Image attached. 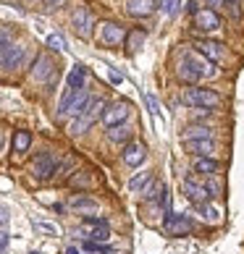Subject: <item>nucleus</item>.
I'll list each match as a JSON object with an SVG mask.
<instances>
[{"label": "nucleus", "instance_id": "21", "mask_svg": "<svg viewBox=\"0 0 244 254\" xmlns=\"http://www.w3.org/2000/svg\"><path fill=\"white\" fill-rule=\"evenodd\" d=\"M108 139L110 142H116V144H126L129 139H131V128L129 126H113V128H108Z\"/></svg>", "mask_w": 244, "mask_h": 254}, {"label": "nucleus", "instance_id": "31", "mask_svg": "<svg viewBox=\"0 0 244 254\" xmlns=\"http://www.w3.org/2000/svg\"><path fill=\"white\" fill-rule=\"evenodd\" d=\"M145 100H147V108H150V113H155V116H158V113H161V105H158V100H155L153 95H145Z\"/></svg>", "mask_w": 244, "mask_h": 254}, {"label": "nucleus", "instance_id": "32", "mask_svg": "<svg viewBox=\"0 0 244 254\" xmlns=\"http://www.w3.org/2000/svg\"><path fill=\"white\" fill-rule=\"evenodd\" d=\"M8 45H13V42H11V32L3 29V32H0V50H5Z\"/></svg>", "mask_w": 244, "mask_h": 254}, {"label": "nucleus", "instance_id": "8", "mask_svg": "<svg viewBox=\"0 0 244 254\" xmlns=\"http://www.w3.org/2000/svg\"><path fill=\"white\" fill-rule=\"evenodd\" d=\"M24 58H26V48H21V45H8L5 50H0V65L8 71L18 68L24 63Z\"/></svg>", "mask_w": 244, "mask_h": 254}, {"label": "nucleus", "instance_id": "40", "mask_svg": "<svg viewBox=\"0 0 244 254\" xmlns=\"http://www.w3.org/2000/svg\"><path fill=\"white\" fill-rule=\"evenodd\" d=\"M63 0H45V5H50V8H55V5H61Z\"/></svg>", "mask_w": 244, "mask_h": 254}, {"label": "nucleus", "instance_id": "41", "mask_svg": "<svg viewBox=\"0 0 244 254\" xmlns=\"http://www.w3.org/2000/svg\"><path fill=\"white\" fill-rule=\"evenodd\" d=\"M66 254H79V249H74V247H69V249H66Z\"/></svg>", "mask_w": 244, "mask_h": 254}, {"label": "nucleus", "instance_id": "1", "mask_svg": "<svg viewBox=\"0 0 244 254\" xmlns=\"http://www.w3.org/2000/svg\"><path fill=\"white\" fill-rule=\"evenodd\" d=\"M105 105L108 102L102 100V97H92L89 102H87V108H84L81 113L77 118H74V124H71V134H84V131H87L92 124H95V121L102 116V110H105Z\"/></svg>", "mask_w": 244, "mask_h": 254}, {"label": "nucleus", "instance_id": "16", "mask_svg": "<svg viewBox=\"0 0 244 254\" xmlns=\"http://www.w3.org/2000/svg\"><path fill=\"white\" fill-rule=\"evenodd\" d=\"M55 63L48 58V55H40V58L34 61V68H32V76L37 81H42V79H48V76H55Z\"/></svg>", "mask_w": 244, "mask_h": 254}, {"label": "nucleus", "instance_id": "3", "mask_svg": "<svg viewBox=\"0 0 244 254\" xmlns=\"http://www.w3.org/2000/svg\"><path fill=\"white\" fill-rule=\"evenodd\" d=\"M184 102L192 108H202V110H215L221 105V95L213 89H202V87H192L184 92Z\"/></svg>", "mask_w": 244, "mask_h": 254}, {"label": "nucleus", "instance_id": "17", "mask_svg": "<svg viewBox=\"0 0 244 254\" xmlns=\"http://www.w3.org/2000/svg\"><path fill=\"white\" fill-rule=\"evenodd\" d=\"M186 152H192L197 157H208L213 152V139H194V142H184Z\"/></svg>", "mask_w": 244, "mask_h": 254}, {"label": "nucleus", "instance_id": "30", "mask_svg": "<svg viewBox=\"0 0 244 254\" xmlns=\"http://www.w3.org/2000/svg\"><path fill=\"white\" fill-rule=\"evenodd\" d=\"M89 181H92V178H89V173H79V176H71V186H89Z\"/></svg>", "mask_w": 244, "mask_h": 254}, {"label": "nucleus", "instance_id": "12", "mask_svg": "<svg viewBox=\"0 0 244 254\" xmlns=\"http://www.w3.org/2000/svg\"><path fill=\"white\" fill-rule=\"evenodd\" d=\"M71 21H74V29H77V34L81 37V40H87V37L92 34V13L87 11V8H77Z\"/></svg>", "mask_w": 244, "mask_h": 254}, {"label": "nucleus", "instance_id": "33", "mask_svg": "<svg viewBox=\"0 0 244 254\" xmlns=\"http://www.w3.org/2000/svg\"><path fill=\"white\" fill-rule=\"evenodd\" d=\"M37 228L45 231V233H53V236H58V228H55V225H50V223H37Z\"/></svg>", "mask_w": 244, "mask_h": 254}, {"label": "nucleus", "instance_id": "13", "mask_svg": "<svg viewBox=\"0 0 244 254\" xmlns=\"http://www.w3.org/2000/svg\"><path fill=\"white\" fill-rule=\"evenodd\" d=\"M126 40V29L116 21H105L102 24V42L105 45H121Z\"/></svg>", "mask_w": 244, "mask_h": 254}, {"label": "nucleus", "instance_id": "5", "mask_svg": "<svg viewBox=\"0 0 244 254\" xmlns=\"http://www.w3.org/2000/svg\"><path fill=\"white\" fill-rule=\"evenodd\" d=\"M163 231L168 236H189L192 233V220L186 215H176V212H165L163 218Z\"/></svg>", "mask_w": 244, "mask_h": 254}, {"label": "nucleus", "instance_id": "35", "mask_svg": "<svg viewBox=\"0 0 244 254\" xmlns=\"http://www.w3.org/2000/svg\"><path fill=\"white\" fill-rule=\"evenodd\" d=\"M5 247H8V233H5V231H0V254L5 252Z\"/></svg>", "mask_w": 244, "mask_h": 254}, {"label": "nucleus", "instance_id": "25", "mask_svg": "<svg viewBox=\"0 0 244 254\" xmlns=\"http://www.w3.org/2000/svg\"><path fill=\"white\" fill-rule=\"evenodd\" d=\"M147 181H153V171H142L139 176H134V178L129 181V189H131V191H142L145 186H147Z\"/></svg>", "mask_w": 244, "mask_h": 254}, {"label": "nucleus", "instance_id": "36", "mask_svg": "<svg viewBox=\"0 0 244 254\" xmlns=\"http://www.w3.org/2000/svg\"><path fill=\"white\" fill-rule=\"evenodd\" d=\"M0 225H8V207H0Z\"/></svg>", "mask_w": 244, "mask_h": 254}, {"label": "nucleus", "instance_id": "39", "mask_svg": "<svg viewBox=\"0 0 244 254\" xmlns=\"http://www.w3.org/2000/svg\"><path fill=\"white\" fill-rule=\"evenodd\" d=\"M186 11H189V13H197L200 8H197V3H186Z\"/></svg>", "mask_w": 244, "mask_h": 254}, {"label": "nucleus", "instance_id": "2", "mask_svg": "<svg viewBox=\"0 0 244 254\" xmlns=\"http://www.w3.org/2000/svg\"><path fill=\"white\" fill-rule=\"evenodd\" d=\"M89 100L92 97H89L87 89H66V95H63L61 105H58V118H69V116L77 118L79 113L87 108Z\"/></svg>", "mask_w": 244, "mask_h": 254}, {"label": "nucleus", "instance_id": "9", "mask_svg": "<svg viewBox=\"0 0 244 254\" xmlns=\"http://www.w3.org/2000/svg\"><path fill=\"white\" fill-rule=\"evenodd\" d=\"M194 48H197V53H200L205 61H210L213 65L223 61V42H215V40H202V42H197Z\"/></svg>", "mask_w": 244, "mask_h": 254}, {"label": "nucleus", "instance_id": "29", "mask_svg": "<svg viewBox=\"0 0 244 254\" xmlns=\"http://www.w3.org/2000/svg\"><path fill=\"white\" fill-rule=\"evenodd\" d=\"M158 5H161L168 16H173V13H176V5H179V0H158Z\"/></svg>", "mask_w": 244, "mask_h": 254}, {"label": "nucleus", "instance_id": "27", "mask_svg": "<svg viewBox=\"0 0 244 254\" xmlns=\"http://www.w3.org/2000/svg\"><path fill=\"white\" fill-rule=\"evenodd\" d=\"M108 239H110V228H108V225H97V228L89 231V239H87V241H92V244H105Z\"/></svg>", "mask_w": 244, "mask_h": 254}, {"label": "nucleus", "instance_id": "23", "mask_svg": "<svg viewBox=\"0 0 244 254\" xmlns=\"http://www.w3.org/2000/svg\"><path fill=\"white\" fill-rule=\"evenodd\" d=\"M176 73H179V79L181 81H186V84H192V87H197V81H200L202 76H200V73H197L194 68H192V65L189 63H179V71H176Z\"/></svg>", "mask_w": 244, "mask_h": 254}, {"label": "nucleus", "instance_id": "14", "mask_svg": "<svg viewBox=\"0 0 244 254\" xmlns=\"http://www.w3.org/2000/svg\"><path fill=\"white\" fill-rule=\"evenodd\" d=\"M194 24L200 26L202 32H213V29H218V26H221V18H218L215 11H210V8H202V11L194 13Z\"/></svg>", "mask_w": 244, "mask_h": 254}, {"label": "nucleus", "instance_id": "38", "mask_svg": "<svg viewBox=\"0 0 244 254\" xmlns=\"http://www.w3.org/2000/svg\"><path fill=\"white\" fill-rule=\"evenodd\" d=\"M221 3H223V0H205V5H210V11H215Z\"/></svg>", "mask_w": 244, "mask_h": 254}, {"label": "nucleus", "instance_id": "24", "mask_svg": "<svg viewBox=\"0 0 244 254\" xmlns=\"http://www.w3.org/2000/svg\"><path fill=\"white\" fill-rule=\"evenodd\" d=\"M32 147V134L29 131H16L13 134V152H26Z\"/></svg>", "mask_w": 244, "mask_h": 254}, {"label": "nucleus", "instance_id": "37", "mask_svg": "<svg viewBox=\"0 0 244 254\" xmlns=\"http://www.w3.org/2000/svg\"><path fill=\"white\" fill-rule=\"evenodd\" d=\"M110 81H113V84H121V81H124V76H121V73H116V71H110Z\"/></svg>", "mask_w": 244, "mask_h": 254}, {"label": "nucleus", "instance_id": "4", "mask_svg": "<svg viewBox=\"0 0 244 254\" xmlns=\"http://www.w3.org/2000/svg\"><path fill=\"white\" fill-rule=\"evenodd\" d=\"M58 173V157L50 155V152H40L32 160V176L37 181H48Z\"/></svg>", "mask_w": 244, "mask_h": 254}, {"label": "nucleus", "instance_id": "15", "mask_svg": "<svg viewBox=\"0 0 244 254\" xmlns=\"http://www.w3.org/2000/svg\"><path fill=\"white\" fill-rule=\"evenodd\" d=\"M184 63H189L192 68L200 73V76H215V68H213V63L210 61H205L202 55H194V53H184Z\"/></svg>", "mask_w": 244, "mask_h": 254}, {"label": "nucleus", "instance_id": "19", "mask_svg": "<svg viewBox=\"0 0 244 254\" xmlns=\"http://www.w3.org/2000/svg\"><path fill=\"white\" fill-rule=\"evenodd\" d=\"M145 40H147V32L145 29H139V26H137V29H131L129 34H126V48H129V53H137L139 48H142V45H145Z\"/></svg>", "mask_w": 244, "mask_h": 254}, {"label": "nucleus", "instance_id": "10", "mask_svg": "<svg viewBox=\"0 0 244 254\" xmlns=\"http://www.w3.org/2000/svg\"><path fill=\"white\" fill-rule=\"evenodd\" d=\"M158 8V0H126V13L134 18H147Z\"/></svg>", "mask_w": 244, "mask_h": 254}, {"label": "nucleus", "instance_id": "11", "mask_svg": "<svg viewBox=\"0 0 244 254\" xmlns=\"http://www.w3.org/2000/svg\"><path fill=\"white\" fill-rule=\"evenodd\" d=\"M121 157H124V163L131 165V168H137L139 163H145V157H147V149L142 142H129L124 147V152H121Z\"/></svg>", "mask_w": 244, "mask_h": 254}, {"label": "nucleus", "instance_id": "34", "mask_svg": "<svg viewBox=\"0 0 244 254\" xmlns=\"http://www.w3.org/2000/svg\"><path fill=\"white\" fill-rule=\"evenodd\" d=\"M210 113H213V110H202V108H194V121H205V118H210Z\"/></svg>", "mask_w": 244, "mask_h": 254}, {"label": "nucleus", "instance_id": "26", "mask_svg": "<svg viewBox=\"0 0 244 254\" xmlns=\"http://www.w3.org/2000/svg\"><path fill=\"white\" fill-rule=\"evenodd\" d=\"M218 171V163L210 157H197V163H194V173H215Z\"/></svg>", "mask_w": 244, "mask_h": 254}, {"label": "nucleus", "instance_id": "22", "mask_svg": "<svg viewBox=\"0 0 244 254\" xmlns=\"http://www.w3.org/2000/svg\"><path fill=\"white\" fill-rule=\"evenodd\" d=\"M69 207L71 210H79V212H89V210H97V199H92V196H74Z\"/></svg>", "mask_w": 244, "mask_h": 254}, {"label": "nucleus", "instance_id": "20", "mask_svg": "<svg viewBox=\"0 0 244 254\" xmlns=\"http://www.w3.org/2000/svg\"><path fill=\"white\" fill-rule=\"evenodd\" d=\"M66 81H69V89H84V81H87V71H84V65H74Z\"/></svg>", "mask_w": 244, "mask_h": 254}, {"label": "nucleus", "instance_id": "7", "mask_svg": "<svg viewBox=\"0 0 244 254\" xmlns=\"http://www.w3.org/2000/svg\"><path fill=\"white\" fill-rule=\"evenodd\" d=\"M181 186H184L186 199H192L194 204H208L210 194H208V189H205V184H202V181H197L194 176H186Z\"/></svg>", "mask_w": 244, "mask_h": 254}, {"label": "nucleus", "instance_id": "6", "mask_svg": "<svg viewBox=\"0 0 244 254\" xmlns=\"http://www.w3.org/2000/svg\"><path fill=\"white\" fill-rule=\"evenodd\" d=\"M100 118H102V124H105L108 128L121 126L129 118V102H110V105H105V110H102Z\"/></svg>", "mask_w": 244, "mask_h": 254}, {"label": "nucleus", "instance_id": "42", "mask_svg": "<svg viewBox=\"0 0 244 254\" xmlns=\"http://www.w3.org/2000/svg\"><path fill=\"white\" fill-rule=\"evenodd\" d=\"M226 3H239V0H226Z\"/></svg>", "mask_w": 244, "mask_h": 254}, {"label": "nucleus", "instance_id": "18", "mask_svg": "<svg viewBox=\"0 0 244 254\" xmlns=\"http://www.w3.org/2000/svg\"><path fill=\"white\" fill-rule=\"evenodd\" d=\"M181 139H184V142H194V139H213V128H210V126L192 124V126L181 134Z\"/></svg>", "mask_w": 244, "mask_h": 254}, {"label": "nucleus", "instance_id": "28", "mask_svg": "<svg viewBox=\"0 0 244 254\" xmlns=\"http://www.w3.org/2000/svg\"><path fill=\"white\" fill-rule=\"evenodd\" d=\"M48 48L55 50V53H61V50H66V40H63L61 34H50L48 37Z\"/></svg>", "mask_w": 244, "mask_h": 254}]
</instances>
